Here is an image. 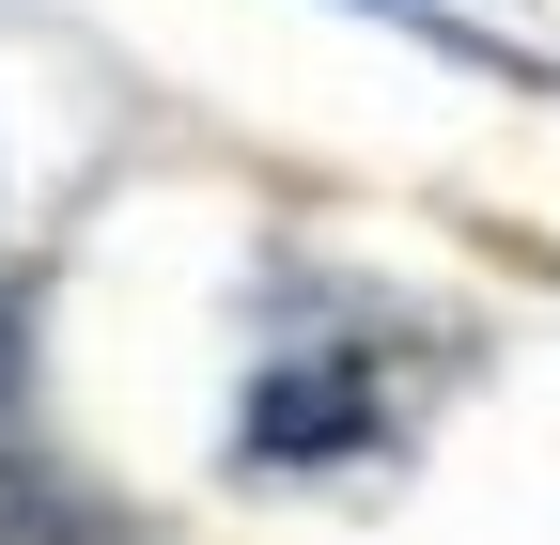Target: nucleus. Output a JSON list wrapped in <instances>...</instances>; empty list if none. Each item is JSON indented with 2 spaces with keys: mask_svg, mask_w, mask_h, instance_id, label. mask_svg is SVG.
<instances>
[{
  "mask_svg": "<svg viewBox=\"0 0 560 545\" xmlns=\"http://www.w3.org/2000/svg\"><path fill=\"white\" fill-rule=\"evenodd\" d=\"M342 437H374V390H359V359H265V390H249V452L312 467V452H342Z\"/></svg>",
  "mask_w": 560,
  "mask_h": 545,
  "instance_id": "nucleus-1",
  "label": "nucleus"
}]
</instances>
